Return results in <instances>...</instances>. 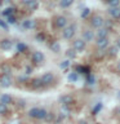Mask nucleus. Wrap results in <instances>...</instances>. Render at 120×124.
<instances>
[{
	"mask_svg": "<svg viewBox=\"0 0 120 124\" xmlns=\"http://www.w3.org/2000/svg\"><path fill=\"white\" fill-rule=\"evenodd\" d=\"M12 84H13V80H12L10 74H1L0 75V87L1 88H9Z\"/></svg>",
	"mask_w": 120,
	"mask_h": 124,
	"instance_id": "f257e3e1",
	"label": "nucleus"
},
{
	"mask_svg": "<svg viewBox=\"0 0 120 124\" xmlns=\"http://www.w3.org/2000/svg\"><path fill=\"white\" fill-rule=\"evenodd\" d=\"M75 35V26H66L62 29V38L65 40H70Z\"/></svg>",
	"mask_w": 120,
	"mask_h": 124,
	"instance_id": "f03ea898",
	"label": "nucleus"
},
{
	"mask_svg": "<svg viewBox=\"0 0 120 124\" xmlns=\"http://www.w3.org/2000/svg\"><path fill=\"white\" fill-rule=\"evenodd\" d=\"M44 60H45V56L43 52H40V50H35V52H32V54H31V61H32L35 65H41L43 62H44Z\"/></svg>",
	"mask_w": 120,
	"mask_h": 124,
	"instance_id": "7ed1b4c3",
	"label": "nucleus"
},
{
	"mask_svg": "<svg viewBox=\"0 0 120 124\" xmlns=\"http://www.w3.org/2000/svg\"><path fill=\"white\" fill-rule=\"evenodd\" d=\"M103 22H105V19H103L102 16H99V14H94L90 18V26L93 29H99V27H102Z\"/></svg>",
	"mask_w": 120,
	"mask_h": 124,
	"instance_id": "20e7f679",
	"label": "nucleus"
},
{
	"mask_svg": "<svg viewBox=\"0 0 120 124\" xmlns=\"http://www.w3.org/2000/svg\"><path fill=\"white\" fill-rule=\"evenodd\" d=\"M54 26H56L57 29L62 30L63 27L67 26V18H66L65 16H57V17L54 18Z\"/></svg>",
	"mask_w": 120,
	"mask_h": 124,
	"instance_id": "39448f33",
	"label": "nucleus"
},
{
	"mask_svg": "<svg viewBox=\"0 0 120 124\" xmlns=\"http://www.w3.org/2000/svg\"><path fill=\"white\" fill-rule=\"evenodd\" d=\"M96 45L98 49H107L108 45H110V39L108 38H97Z\"/></svg>",
	"mask_w": 120,
	"mask_h": 124,
	"instance_id": "423d86ee",
	"label": "nucleus"
},
{
	"mask_svg": "<svg viewBox=\"0 0 120 124\" xmlns=\"http://www.w3.org/2000/svg\"><path fill=\"white\" fill-rule=\"evenodd\" d=\"M40 80H41V84H43V85H50V84L54 81L53 72H44V74L41 75Z\"/></svg>",
	"mask_w": 120,
	"mask_h": 124,
	"instance_id": "0eeeda50",
	"label": "nucleus"
},
{
	"mask_svg": "<svg viewBox=\"0 0 120 124\" xmlns=\"http://www.w3.org/2000/svg\"><path fill=\"white\" fill-rule=\"evenodd\" d=\"M81 39L85 41V43H90V41H93L94 40V38H96V34L93 32V30H90V29H85L84 31H83V35H81Z\"/></svg>",
	"mask_w": 120,
	"mask_h": 124,
	"instance_id": "6e6552de",
	"label": "nucleus"
},
{
	"mask_svg": "<svg viewBox=\"0 0 120 124\" xmlns=\"http://www.w3.org/2000/svg\"><path fill=\"white\" fill-rule=\"evenodd\" d=\"M74 97L71 94H62L60 97V103L61 106H71V105L74 103Z\"/></svg>",
	"mask_w": 120,
	"mask_h": 124,
	"instance_id": "1a4fd4ad",
	"label": "nucleus"
},
{
	"mask_svg": "<svg viewBox=\"0 0 120 124\" xmlns=\"http://www.w3.org/2000/svg\"><path fill=\"white\" fill-rule=\"evenodd\" d=\"M87 46V43H85L83 39H75L72 43V48L76 50V52H83Z\"/></svg>",
	"mask_w": 120,
	"mask_h": 124,
	"instance_id": "9d476101",
	"label": "nucleus"
},
{
	"mask_svg": "<svg viewBox=\"0 0 120 124\" xmlns=\"http://www.w3.org/2000/svg\"><path fill=\"white\" fill-rule=\"evenodd\" d=\"M108 14L112 19H120V7H110Z\"/></svg>",
	"mask_w": 120,
	"mask_h": 124,
	"instance_id": "9b49d317",
	"label": "nucleus"
},
{
	"mask_svg": "<svg viewBox=\"0 0 120 124\" xmlns=\"http://www.w3.org/2000/svg\"><path fill=\"white\" fill-rule=\"evenodd\" d=\"M12 46H13V41L10 39H1L0 40V49L1 50H10Z\"/></svg>",
	"mask_w": 120,
	"mask_h": 124,
	"instance_id": "f8f14e48",
	"label": "nucleus"
},
{
	"mask_svg": "<svg viewBox=\"0 0 120 124\" xmlns=\"http://www.w3.org/2000/svg\"><path fill=\"white\" fill-rule=\"evenodd\" d=\"M22 27L25 30H32L36 27V21L35 19H25V21H22Z\"/></svg>",
	"mask_w": 120,
	"mask_h": 124,
	"instance_id": "ddd939ff",
	"label": "nucleus"
},
{
	"mask_svg": "<svg viewBox=\"0 0 120 124\" xmlns=\"http://www.w3.org/2000/svg\"><path fill=\"white\" fill-rule=\"evenodd\" d=\"M108 34H110V30H107L106 27H99L96 31V38H108Z\"/></svg>",
	"mask_w": 120,
	"mask_h": 124,
	"instance_id": "4468645a",
	"label": "nucleus"
},
{
	"mask_svg": "<svg viewBox=\"0 0 120 124\" xmlns=\"http://www.w3.org/2000/svg\"><path fill=\"white\" fill-rule=\"evenodd\" d=\"M49 49L52 50L53 53L58 54V53L61 52V44H60V41H56V40H53V41L49 44Z\"/></svg>",
	"mask_w": 120,
	"mask_h": 124,
	"instance_id": "2eb2a0df",
	"label": "nucleus"
},
{
	"mask_svg": "<svg viewBox=\"0 0 120 124\" xmlns=\"http://www.w3.org/2000/svg\"><path fill=\"white\" fill-rule=\"evenodd\" d=\"M0 102L4 103V105H9L13 102V97L10 94H8V93H3L1 96H0Z\"/></svg>",
	"mask_w": 120,
	"mask_h": 124,
	"instance_id": "dca6fc26",
	"label": "nucleus"
},
{
	"mask_svg": "<svg viewBox=\"0 0 120 124\" xmlns=\"http://www.w3.org/2000/svg\"><path fill=\"white\" fill-rule=\"evenodd\" d=\"M58 115H60L61 118L65 120L70 115V106H62L61 107V111H60V114H58Z\"/></svg>",
	"mask_w": 120,
	"mask_h": 124,
	"instance_id": "f3484780",
	"label": "nucleus"
},
{
	"mask_svg": "<svg viewBox=\"0 0 120 124\" xmlns=\"http://www.w3.org/2000/svg\"><path fill=\"white\" fill-rule=\"evenodd\" d=\"M0 70H1L3 74H10L12 75V66L9 63H7V62H4V63L0 65Z\"/></svg>",
	"mask_w": 120,
	"mask_h": 124,
	"instance_id": "a211bd4d",
	"label": "nucleus"
},
{
	"mask_svg": "<svg viewBox=\"0 0 120 124\" xmlns=\"http://www.w3.org/2000/svg\"><path fill=\"white\" fill-rule=\"evenodd\" d=\"M118 52H119V48H118V46H108V48H107V52H106V54H107V56L108 57H115L116 56V54H118Z\"/></svg>",
	"mask_w": 120,
	"mask_h": 124,
	"instance_id": "6ab92c4d",
	"label": "nucleus"
},
{
	"mask_svg": "<svg viewBox=\"0 0 120 124\" xmlns=\"http://www.w3.org/2000/svg\"><path fill=\"white\" fill-rule=\"evenodd\" d=\"M67 80L70 81V83H76V81L79 80V72H76V71L70 72L67 75Z\"/></svg>",
	"mask_w": 120,
	"mask_h": 124,
	"instance_id": "aec40b11",
	"label": "nucleus"
},
{
	"mask_svg": "<svg viewBox=\"0 0 120 124\" xmlns=\"http://www.w3.org/2000/svg\"><path fill=\"white\" fill-rule=\"evenodd\" d=\"M41 80H40V78H34L32 80H31V88L32 89H39V88H41Z\"/></svg>",
	"mask_w": 120,
	"mask_h": 124,
	"instance_id": "412c9836",
	"label": "nucleus"
},
{
	"mask_svg": "<svg viewBox=\"0 0 120 124\" xmlns=\"http://www.w3.org/2000/svg\"><path fill=\"white\" fill-rule=\"evenodd\" d=\"M76 53L77 52L74 48H70V49L66 50V57H67L68 60H75V58H76Z\"/></svg>",
	"mask_w": 120,
	"mask_h": 124,
	"instance_id": "4be33fe9",
	"label": "nucleus"
},
{
	"mask_svg": "<svg viewBox=\"0 0 120 124\" xmlns=\"http://www.w3.org/2000/svg\"><path fill=\"white\" fill-rule=\"evenodd\" d=\"M39 0H32L30 4H27V8H29V10L31 12H34V10H38V8H39Z\"/></svg>",
	"mask_w": 120,
	"mask_h": 124,
	"instance_id": "5701e85b",
	"label": "nucleus"
},
{
	"mask_svg": "<svg viewBox=\"0 0 120 124\" xmlns=\"http://www.w3.org/2000/svg\"><path fill=\"white\" fill-rule=\"evenodd\" d=\"M75 0H60V7L61 8H68L71 7Z\"/></svg>",
	"mask_w": 120,
	"mask_h": 124,
	"instance_id": "b1692460",
	"label": "nucleus"
},
{
	"mask_svg": "<svg viewBox=\"0 0 120 124\" xmlns=\"http://www.w3.org/2000/svg\"><path fill=\"white\" fill-rule=\"evenodd\" d=\"M46 114H48V111L45 110V108H43V107H40L39 108V114H38V120H44L45 119V116H46Z\"/></svg>",
	"mask_w": 120,
	"mask_h": 124,
	"instance_id": "393cba45",
	"label": "nucleus"
},
{
	"mask_svg": "<svg viewBox=\"0 0 120 124\" xmlns=\"http://www.w3.org/2000/svg\"><path fill=\"white\" fill-rule=\"evenodd\" d=\"M39 108H40V107H32V108H30V110H29V116H30V118H34V119L38 118Z\"/></svg>",
	"mask_w": 120,
	"mask_h": 124,
	"instance_id": "a878e982",
	"label": "nucleus"
},
{
	"mask_svg": "<svg viewBox=\"0 0 120 124\" xmlns=\"http://www.w3.org/2000/svg\"><path fill=\"white\" fill-rule=\"evenodd\" d=\"M56 114H54V112H48V114H46V116H45V122L46 123H54V119H56Z\"/></svg>",
	"mask_w": 120,
	"mask_h": 124,
	"instance_id": "bb28decb",
	"label": "nucleus"
},
{
	"mask_svg": "<svg viewBox=\"0 0 120 124\" xmlns=\"http://www.w3.org/2000/svg\"><path fill=\"white\" fill-rule=\"evenodd\" d=\"M14 13H15L14 7H9V8H7V9L3 10V16H5V17H8V16H10V14H14Z\"/></svg>",
	"mask_w": 120,
	"mask_h": 124,
	"instance_id": "cd10ccee",
	"label": "nucleus"
},
{
	"mask_svg": "<svg viewBox=\"0 0 120 124\" xmlns=\"http://www.w3.org/2000/svg\"><path fill=\"white\" fill-rule=\"evenodd\" d=\"M35 40L38 43H44L45 41V34L44 32H38L35 35Z\"/></svg>",
	"mask_w": 120,
	"mask_h": 124,
	"instance_id": "c85d7f7f",
	"label": "nucleus"
},
{
	"mask_svg": "<svg viewBox=\"0 0 120 124\" xmlns=\"http://www.w3.org/2000/svg\"><path fill=\"white\" fill-rule=\"evenodd\" d=\"M7 23L8 25H15L17 23V17H15L14 14H10L7 17Z\"/></svg>",
	"mask_w": 120,
	"mask_h": 124,
	"instance_id": "c756f323",
	"label": "nucleus"
},
{
	"mask_svg": "<svg viewBox=\"0 0 120 124\" xmlns=\"http://www.w3.org/2000/svg\"><path fill=\"white\" fill-rule=\"evenodd\" d=\"M112 26H114V21H112V19H105L103 27H106L107 30H111V29H112Z\"/></svg>",
	"mask_w": 120,
	"mask_h": 124,
	"instance_id": "7c9ffc66",
	"label": "nucleus"
},
{
	"mask_svg": "<svg viewBox=\"0 0 120 124\" xmlns=\"http://www.w3.org/2000/svg\"><path fill=\"white\" fill-rule=\"evenodd\" d=\"M7 114H8V105L0 102V115H7Z\"/></svg>",
	"mask_w": 120,
	"mask_h": 124,
	"instance_id": "2f4dec72",
	"label": "nucleus"
},
{
	"mask_svg": "<svg viewBox=\"0 0 120 124\" xmlns=\"http://www.w3.org/2000/svg\"><path fill=\"white\" fill-rule=\"evenodd\" d=\"M70 61H71V60H68V58H67V60H65V61H62L61 63H60V67H61L62 70H66V69L70 66V63H71Z\"/></svg>",
	"mask_w": 120,
	"mask_h": 124,
	"instance_id": "473e14b6",
	"label": "nucleus"
},
{
	"mask_svg": "<svg viewBox=\"0 0 120 124\" xmlns=\"http://www.w3.org/2000/svg\"><path fill=\"white\" fill-rule=\"evenodd\" d=\"M89 14H90V9H89V8H84L83 12L80 13V17H81V18H87Z\"/></svg>",
	"mask_w": 120,
	"mask_h": 124,
	"instance_id": "72a5a7b5",
	"label": "nucleus"
},
{
	"mask_svg": "<svg viewBox=\"0 0 120 124\" xmlns=\"http://www.w3.org/2000/svg\"><path fill=\"white\" fill-rule=\"evenodd\" d=\"M108 7H120V0H108Z\"/></svg>",
	"mask_w": 120,
	"mask_h": 124,
	"instance_id": "f704fd0d",
	"label": "nucleus"
},
{
	"mask_svg": "<svg viewBox=\"0 0 120 124\" xmlns=\"http://www.w3.org/2000/svg\"><path fill=\"white\" fill-rule=\"evenodd\" d=\"M26 49H27V46H26L25 43H18L17 44V50L18 52H25Z\"/></svg>",
	"mask_w": 120,
	"mask_h": 124,
	"instance_id": "c9c22d12",
	"label": "nucleus"
},
{
	"mask_svg": "<svg viewBox=\"0 0 120 124\" xmlns=\"http://www.w3.org/2000/svg\"><path fill=\"white\" fill-rule=\"evenodd\" d=\"M8 23H7V21H4L3 18H0V29H3V30H8Z\"/></svg>",
	"mask_w": 120,
	"mask_h": 124,
	"instance_id": "e433bc0d",
	"label": "nucleus"
},
{
	"mask_svg": "<svg viewBox=\"0 0 120 124\" xmlns=\"http://www.w3.org/2000/svg\"><path fill=\"white\" fill-rule=\"evenodd\" d=\"M25 74H26V75H30V74H32V67H31V66H26Z\"/></svg>",
	"mask_w": 120,
	"mask_h": 124,
	"instance_id": "4c0bfd02",
	"label": "nucleus"
},
{
	"mask_svg": "<svg viewBox=\"0 0 120 124\" xmlns=\"http://www.w3.org/2000/svg\"><path fill=\"white\" fill-rule=\"evenodd\" d=\"M18 106L19 107H25L26 106V101L25 100H18Z\"/></svg>",
	"mask_w": 120,
	"mask_h": 124,
	"instance_id": "58836bf2",
	"label": "nucleus"
},
{
	"mask_svg": "<svg viewBox=\"0 0 120 124\" xmlns=\"http://www.w3.org/2000/svg\"><path fill=\"white\" fill-rule=\"evenodd\" d=\"M88 83H89V84H93V83H94V76H93V75H88Z\"/></svg>",
	"mask_w": 120,
	"mask_h": 124,
	"instance_id": "ea45409f",
	"label": "nucleus"
},
{
	"mask_svg": "<svg viewBox=\"0 0 120 124\" xmlns=\"http://www.w3.org/2000/svg\"><path fill=\"white\" fill-rule=\"evenodd\" d=\"M99 108H101V105H97V106H96V108H94V110H93L92 112H93V115H96V112L97 111H98L99 110Z\"/></svg>",
	"mask_w": 120,
	"mask_h": 124,
	"instance_id": "a19ab883",
	"label": "nucleus"
},
{
	"mask_svg": "<svg viewBox=\"0 0 120 124\" xmlns=\"http://www.w3.org/2000/svg\"><path fill=\"white\" fill-rule=\"evenodd\" d=\"M31 1H32V0H21V3H22V4H25V5H27V4H30Z\"/></svg>",
	"mask_w": 120,
	"mask_h": 124,
	"instance_id": "79ce46f5",
	"label": "nucleus"
},
{
	"mask_svg": "<svg viewBox=\"0 0 120 124\" xmlns=\"http://www.w3.org/2000/svg\"><path fill=\"white\" fill-rule=\"evenodd\" d=\"M116 46H118V48H119V50H120V38H118V39H116V44H115Z\"/></svg>",
	"mask_w": 120,
	"mask_h": 124,
	"instance_id": "37998d69",
	"label": "nucleus"
},
{
	"mask_svg": "<svg viewBox=\"0 0 120 124\" xmlns=\"http://www.w3.org/2000/svg\"><path fill=\"white\" fill-rule=\"evenodd\" d=\"M9 124H21V122H19V120H12Z\"/></svg>",
	"mask_w": 120,
	"mask_h": 124,
	"instance_id": "c03bdc74",
	"label": "nucleus"
},
{
	"mask_svg": "<svg viewBox=\"0 0 120 124\" xmlns=\"http://www.w3.org/2000/svg\"><path fill=\"white\" fill-rule=\"evenodd\" d=\"M77 124H88V122H87V120H80Z\"/></svg>",
	"mask_w": 120,
	"mask_h": 124,
	"instance_id": "a18cd8bd",
	"label": "nucleus"
},
{
	"mask_svg": "<svg viewBox=\"0 0 120 124\" xmlns=\"http://www.w3.org/2000/svg\"><path fill=\"white\" fill-rule=\"evenodd\" d=\"M116 70H118V72H120V62L116 65Z\"/></svg>",
	"mask_w": 120,
	"mask_h": 124,
	"instance_id": "49530a36",
	"label": "nucleus"
},
{
	"mask_svg": "<svg viewBox=\"0 0 120 124\" xmlns=\"http://www.w3.org/2000/svg\"><path fill=\"white\" fill-rule=\"evenodd\" d=\"M102 1H105V3H107V1H108V0H102Z\"/></svg>",
	"mask_w": 120,
	"mask_h": 124,
	"instance_id": "de8ad7c7",
	"label": "nucleus"
},
{
	"mask_svg": "<svg viewBox=\"0 0 120 124\" xmlns=\"http://www.w3.org/2000/svg\"><path fill=\"white\" fill-rule=\"evenodd\" d=\"M92 124H99V123H92Z\"/></svg>",
	"mask_w": 120,
	"mask_h": 124,
	"instance_id": "09e8293b",
	"label": "nucleus"
}]
</instances>
